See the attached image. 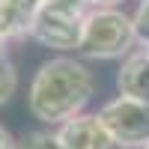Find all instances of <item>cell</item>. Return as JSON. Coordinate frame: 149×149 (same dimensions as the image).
Segmentation results:
<instances>
[{"label": "cell", "mask_w": 149, "mask_h": 149, "mask_svg": "<svg viewBox=\"0 0 149 149\" xmlns=\"http://www.w3.org/2000/svg\"><path fill=\"white\" fill-rule=\"evenodd\" d=\"M0 149H18V140L9 134V128L0 125Z\"/></svg>", "instance_id": "11"}, {"label": "cell", "mask_w": 149, "mask_h": 149, "mask_svg": "<svg viewBox=\"0 0 149 149\" xmlns=\"http://www.w3.org/2000/svg\"><path fill=\"white\" fill-rule=\"evenodd\" d=\"M18 149H66L57 131H30L18 140Z\"/></svg>", "instance_id": "9"}, {"label": "cell", "mask_w": 149, "mask_h": 149, "mask_svg": "<svg viewBox=\"0 0 149 149\" xmlns=\"http://www.w3.org/2000/svg\"><path fill=\"white\" fill-rule=\"evenodd\" d=\"M57 137L66 149H113V140L102 125L98 113H81L69 119L66 125H60Z\"/></svg>", "instance_id": "5"}, {"label": "cell", "mask_w": 149, "mask_h": 149, "mask_svg": "<svg viewBox=\"0 0 149 149\" xmlns=\"http://www.w3.org/2000/svg\"><path fill=\"white\" fill-rule=\"evenodd\" d=\"M134 33H137V42H149V0H140L137 12H134Z\"/></svg>", "instance_id": "10"}, {"label": "cell", "mask_w": 149, "mask_h": 149, "mask_svg": "<svg viewBox=\"0 0 149 149\" xmlns=\"http://www.w3.org/2000/svg\"><path fill=\"white\" fill-rule=\"evenodd\" d=\"M93 93L95 78L84 63L72 57H54L36 69L27 90V107L45 125H66L84 113Z\"/></svg>", "instance_id": "1"}, {"label": "cell", "mask_w": 149, "mask_h": 149, "mask_svg": "<svg viewBox=\"0 0 149 149\" xmlns=\"http://www.w3.org/2000/svg\"><path fill=\"white\" fill-rule=\"evenodd\" d=\"M86 6H90L86 0H42L30 39H36L45 48H57V51H78L84 18L90 12Z\"/></svg>", "instance_id": "3"}, {"label": "cell", "mask_w": 149, "mask_h": 149, "mask_svg": "<svg viewBox=\"0 0 149 149\" xmlns=\"http://www.w3.org/2000/svg\"><path fill=\"white\" fill-rule=\"evenodd\" d=\"M143 51H146V57H149V42H146V45H143Z\"/></svg>", "instance_id": "13"}, {"label": "cell", "mask_w": 149, "mask_h": 149, "mask_svg": "<svg viewBox=\"0 0 149 149\" xmlns=\"http://www.w3.org/2000/svg\"><path fill=\"white\" fill-rule=\"evenodd\" d=\"M134 42H137L134 21L122 9H90L84 18L78 51L90 60H119L131 54Z\"/></svg>", "instance_id": "2"}, {"label": "cell", "mask_w": 149, "mask_h": 149, "mask_svg": "<svg viewBox=\"0 0 149 149\" xmlns=\"http://www.w3.org/2000/svg\"><path fill=\"white\" fill-rule=\"evenodd\" d=\"M18 90V72L6 54H0V104H6Z\"/></svg>", "instance_id": "8"}, {"label": "cell", "mask_w": 149, "mask_h": 149, "mask_svg": "<svg viewBox=\"0 0 149 149\" xmlns=\"http://www.w3.org/2000/svg\"><path fill=\"white\" fill-rule=\"evenodd\" d=\"M98 119L107 128L113 146L119 149H143L149 146V104L131 98H113L98 110Z\"/></svg>", "instance_id": "4"}, {"label": "cell", "mask_w": 149, "mask_h": 149, "mask_svg": "<svg viewBox=\"0 0 149 149\" xmlns=\"http://www.w3.org/2000/svg\"><path fill=\"white\" fill-rule=\"evenodd\" d=\"M39 3L42 0H0V36L6 42L30 36Z\"/></svg>", "instance_id": "7"}, {"label": "cell", "mask_w": 149, "mask_h": 149, "mask_svg": "<svg viewBox=\"0 0 149 149\" xmlns=\"http://www.w3.org/2000/svg\"><path fill=\"white\" fill-rule=\"evenodd\" d=\"M0 39H3V36H0Z\"/></svg>", "instance_id": "15"}, {"label": "cell", "mask_w": 149, "mask_h": 149, "mask_svg": "<svg viewBox=\"0 0 149 149\" xmlns=\"http://www.w3.org/2000/svg\"><path fill=\"white\" fill-rule=\"evenodd\" d=\"M86 3H90L93 9H116L122 0H86Z\"/></svg>", "instance_id": "12"}, {"label": "cell", "mask_w": 149, "mask_h": 149, "mask_svg": "<svg viewBox=\"0 0 149 149\" xmlns=\"http://www.w3.org/2000/svg\"><path fill=\"white\" fill-rule=\"evenodd\" d=\"M116 86H119L122 98L149 104V57H146V51L128 54L122 60V66L116 72Z\"/></svg>", "instance_id": "6"}, {"label": "cell", "mask_w": 149, "mask_h": 149, "mask_svg": "<svg viewBox=\"0 0 149 149\" xmlns=\"http://www.w3.org/2000/svg\"><path fill=\"white\" fill-rule=\"evenodd\" d=\"M143 149H149V146H143Z\"/></svg>", "instance_id": "14"}]
</instances>
